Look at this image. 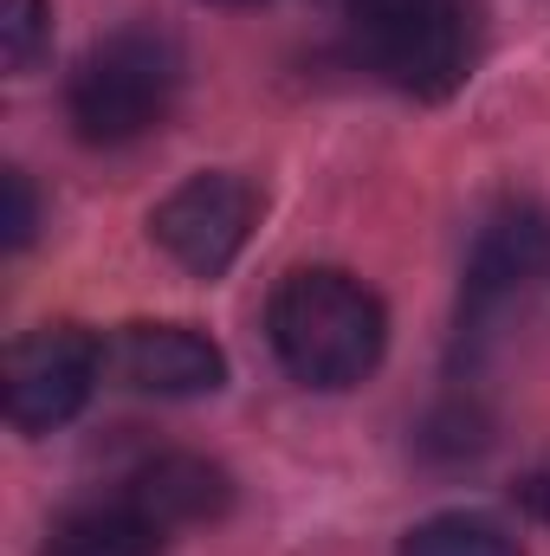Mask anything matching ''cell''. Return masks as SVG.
<instances>
[{"mask_svg":"<svg viewBox=\"0 0 550 556\" xmlns=\"http://www.w3.org/2000/svg\"><path fill=\"white\" fill-rule=\"evenodd\" d=\"M124 498L142 505L162 531H175V525H208V518H221V511L234 505V485H227V472H221L214 459H201V453H155V459H142L137 472L124 479Z\"/></svg>","mask_w":550,"mask_h":556,"instance_id":"cell-8","label":"cell"},{"mask_svg":"<svg viewBox=\"0 0 550 556\" xmlns=\"http://www.w3.org/2000/svg\"><path fill=\"white\" fill-rule=\"evenodd\" d=\"M337 13L357 59L409 98H453L473 72L466 0H337Z\"/></svg>","mask_w":550,"mask_h":556,"instance_id":"cell-3","label":"cell"},{"mask_svg":"<svg viewBox=\"0 0 550 556\" xmlns=\"http://www.w3.org/2000/svg\"><path fill=\"white\" fill-rule=\"evenodd\" d=\"M104 376V343L78 324H39L7 350L0 369V402L20 433H52L91 402Z\"/></svg>","mask_w":550,"mask_h":556,"instance_id":"cell-5","label":"cell"},{"mask_svg":"<svg viewBox=\"0 0 550 556\" xmlns=\"http://www.w3.org/2000/svg\"><path fill=\"white\" fill-rule=\"evenodd\" d=\"M518 498H525V511H532L538 525H550V466H538V472H525Z\"/></svg>","mask_w":550,"mask_h":556,"instance_id":"cell-13","label":"cell"},{"mask_svg":"<svg viewBox=\"0 0 550 556\" xmlns=\"http://www.w3.org/2000/svg\"><path fill=\"white\" fill-rule=\"evenodd\" d=\"M162 525L130 505V498H98V505H72L52 518L46 556H162Z\"/></svg>","mask_w":550,"mask_h":556,"instance_id":"cell-9","label":"cell"},{"mask_svg":"<svg viewBox=\"0 0 550 556\" xmlns=\"http://www.w3.org/2000/svg\"><path fill=\"white\" fill-rule=\"evenodd\" d=\"M175 98H182V46L155 26H124L98 39L72 65V85H65L72 130L98 149L149 137L155 124H168Z\"/></svg>","mask_w":550,"mask_h":556,"instance_id":"cell-2","label":"cell"},{"mask_svg":"<svg viewBox=\"0 0 550 556\" xmlns=\"http://www.w3.org/2000/svg\"><path fill=\"white\" fill-rule=\"evenodd\" d=\"M260 227V188L247 175H188L155 214H149V240L195 278H221L253 240Z\"/></svg>","mask_w":550,"mask_h":556,"instance_id":"cell-6","label":"cell"},{"mask_svg":"<svg viewBox=\"0 0 550 556\" xmlns=\"http://www.w3.org/2000/svg\"><path fill=\"white\" fill-rule=\"evenodd\" d=\"M227 7H260V0H227Z\"/></svg>","mask_w":550,"mask_h":556,"instance_id":"cell-14","label":"cell"},{"mask_svg":"<svg viewBox=\"0 0 550 556\" xmlns=\"http://www.w3.org/2000/svg\"><path fill=\"white\" fill-rule=\"evenodd\" d=\"M266 330H273L278 363L304 389H357L389 343L383 298L337 266H298L278 278Z\"/></svg>","mask_w":550,"mask_h":556,"instance_id":"cell-1","label":"cell"},{"mask_svg":"<svg viewBox=\"0 0 550 556\" xmlns=\"http://www.w3.org/2000/svg\"><path fill=\"white\" fill-rule=\"evenodd\" d=\"M52 46V0H0V65L33 72Z\"/></svg>","mask_w":550,"mask_h":556,"instance_id":"cell-11","label":"cell"},{"mask_svg":"<svg viewBox=\"0 0 550 556\" xmlns=\"http://www.w3.org/2000/svg\"><path fill=\"white\" fill-rule=\"evenodd\" d=\"M396 556H525L518 538L499 525V518H479V511H440V518H421Z\"/></svg>","mask_w":550,"mask_h":556,"instance_id":"cell-10","label":"cell"},{"mask_svg":"<svg viewBox=\"0 0 550 556\" xmlns=\"http://www.w3.org/2000/svg\"><path fill=\"white\" fill-rule=\"evenodd\" d=\"M538 285H550V214L538 201H499L466 253V285H460V343L492 337V324L525 304Z\"/></svg>","mask_w":550,"mask_h":556,"instance_id":"cell-4","label":"cell"},{"mask_svg":"<svg viewBox=\"0 0 550 556\" xmlns=\"http://www.w3.org/2000/svg\"><path fill=\"white\" fill-rule=\"evenodd\" d=\"M104 376L155 402H195L227 382V356L195 324H124L104 343Z\"/></svg>","mask_w":550,"mask_h":556,"instance_id":"cell-7","label":"cell"},{"mask_svg":"<svg viewBox=\"0 0 550 556\" xmlns=\"http://www.w3.org/2000/svg\"><path fill=\"white\" fill-rule=\"evenodd\" d=\"M0 201H7V214H0V247L20 253V247L33 240V227H39V194H33V181H26L20 168H7V175H0Z\"/></svg>","mask_w":550,"mask_h":556,"instance_id":"cell-12","label":"cell"}]
</instances>
